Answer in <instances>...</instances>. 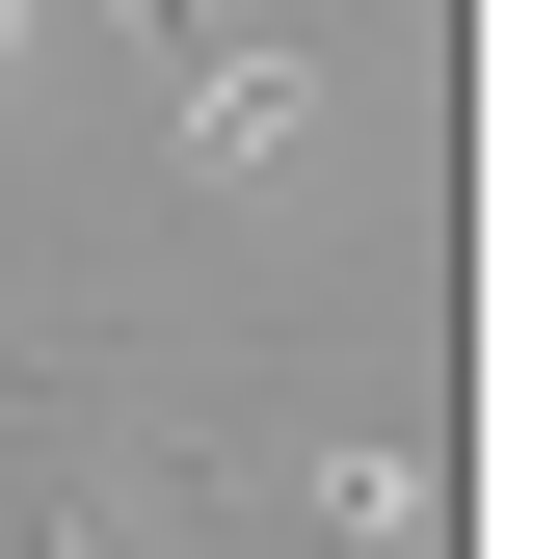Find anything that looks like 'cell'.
I'll return each mask as SVG.
<instances>
[{
    "label": "cell",
    "mask_w": 559,
    "mask_h": 559,
    "mask_svg": "<svg viewBox=\"0 0 559 559\" xmlns=\"http://www.w3.org/2000/svg\"><path fill=\"white\" fill-rule=\"evenodd\" d=\"M0 27H27V0H0Z\"/></svg>",
    "instance_id": "2"
},
{
    "label": "cell",
    "mask_w": 559,
    "mask_h": 559,
    "mask_svg": "<svg viewBox=\"0 0 559 559\" xmlns=\"http://www.w3.org/2000/svg\"><path fill=\"white\" fill-rule=\"evenodd\" d=\"M160 27V81H187V160H294V53H240L214 0H133Z\"/></svg>",
    "instance_id": "1"
}]
</instances>
